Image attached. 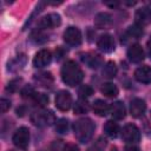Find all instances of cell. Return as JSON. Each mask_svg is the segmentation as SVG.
<instances>
[{
	"label": "cell",
	"instance_id": "obj_1",
	"mask_svg": "<svg viewBox=\"0 0 151 151\" xmlns=\"http://www.w3.org/2000/svg\"><path fill=\"white\" fill-rule=\"evenodd\" d=\"M83 78H84V73L76 61L68 60L63 65L61 79L66 85H68L71 87L76 86L83 80Z\"/></svg>",
	"mask_w": 151,
	"mask_h": 151
},
{
	"label": "cell",
	"instance_id": "obj_2",
	"mask_svg": "<svg viewBox=\"0 0 151 151\" xmlns=\"http://www.w3.org/2000/svg\"><path fill=\"white\" fill-rule=\"evenodd\" d=\"M76 138L81 143H87L94 132V124L90 118H80L73 124Z\"/></svg>",
	"mask_w": 151,
	"mask_h": 151
},
{
	"label": "cell",
	"instance_id": "obj_3",
	"mask_svg": "<svg viewBox=\"0 0 151 151\" xmlns=\"http://www.w3.org/2000/svg\"><path fill=\"white\" fill-rule=\"evenodd\" d=\"M31 120L34 125L46 126V125H52L54 123L55 118H54V114L52 113V111L39 110L31 114Z\"/></svg>",
	"mask_w": 151,
	"mask_h": 151
},
{
	"label": "cell",
	"instance_id": "obj_4",
	"mask_svg": "<svg viewBox=\"0 0 151 151\" xmlns=\"http://www.w3.org/2000/svg\"><path fill=\"white\" fill-rule=\"evenodd\" d=\"M12 142L17 147L26 149L28 146V143H29V130L25 126L19 127L12 137Z\"/></svg>",
	"mask_w": 151,
	"mask_h": 151
},
{
	"label": "cell",
	"instance_id": "obj_5",
	"mask_svg": "<svg viewBox=\"0 0 151 151\" xmlns=\"http://www.w3.org/2000/svg\"><path fill=\"white\" fill-rule=\"evenodd\" d=\"M122 138L127 143H137L140 139V131L134 124H127L122 130Z\"/></svg>",
	"mask_w": 151,
	"mask_h": 151
},
{
	"label": "cell",
	"instance_id": "obj_6",
	"mask_svg": "<svg viewBox=\"0 0 151 151\" xmlns=\"http://www.w3.org/2000/svg\"><path fill=\"white\" fill-rule=\"evenodd\" d=\"M72 105V96L67 91H59L55 96V106L60 111H67L70 110Z\"/></svg>",
	"mask_w": 151,
	"mask_h": 151
},
{
	"label": "cell",
	"instance_id": "obj_7",
	"mask_svg": "<svg viewBox=\"0 0 151 151\" xmlns=\"http://www.w3.org/2000/svg\"><path fill=\"white\" fill-rule=\"evenodd\" d=\"M64 40L71 46H78L81 42V32L77 27H68L64 32Z\"/></svg>",
	"mask_w": 151,
	"mask_h": 151
},
{
	"label": "cell",
	"instance_id": "obj_8",
	"mask_svg": "<svg viewBox=\"0 0 151 151\" xmlns=\"http://www.w3.org/2000/svg\"><path fill=\"white\" fill-rule=\"evenodd\" d=\"M60 24H61V19H60V15L57 13H50L42 17L38 22L40 28H52V27L59 26Z\"/></svg>",
	"mask_w": 151,
	"mask_h": 151
},
{
	"label": "cell",
	"instance_id": "obj_9",
	"mask_svg": "<svg viewBox=\"0 0 151 151\" xmlns=\"http://www.w3.org/2000/svg\"><path fill=\"white\" fill-rule=\"evenodd\" d=\"M134 19L138 26H147L151 24V8L149 7H140L137 9L134 14Z\"/></svg>",
	"mask_w": 151,
	"mask_h": 151
},
{
	"label": "cell",
	"instance_id": "obj_10",
	"mask_svg": "<svg viewBox=\"0 0 151 151\" xmlns=\"http://www.w3.org/2000/svg\"><path fill=\"white\" fill-rule=\"evenodd\" d=\"M52 60V55L51 52L48 50H40L33 58V65L34 67H45L47 66Z\"/></svg>",
	"mask_w": 151,
	"mask_h": 151
},
{
	"label": "cell",
	"instance_id": "obj_11",
	"mask_svg": "<svg viewBox=\"0 0 151 151\" xmlns=\"http://www.w3.org/2000/svg\"><path fill=\"white\" fill-rule=\"evenodd\" d=\"M98 48L104 53H111L114 51V39L110 34H104L98 39Z\"/></svg>",
	"mask_w": 151,
	"mask_h": 151
},
{
	"label": "cell",
	"instance_id": "obj_12",
	"mask_svg": "<svg viewBox=\"0 0 151 151\" xmlns=\"http://www.w3.org/2000/svg\"><path fill=\"white\" fill-rule=\"evenodd\" d=\"M145 110H146V104L143 99L134 98V99L131 100V103H130V113H131L132 117L138 118V117L143 116Z\"/></svg>",
	"mask_w": 151,
	"mask_h": 151
},
{
	"label": "cell",
	"instance_id": "obj_13",
	"mask_svg": "<svg viewBox=\"0 0 151 151\" xmlns=\"http://www.w3.org/2000/svg\"><path fill=\"white\" fill-rule=\"evenodd\" d=\"M127 57L130 59V61L134 63V64H138L140 61L144 60V51L140 45L138 44H134V45H131L127 50Z\"/></svg>",
	"mask_w": 151,
	"mask_h": 151
},
{
	"label": "cell",
	"instance_id": "obj_14",
	"mask_svg": "<svg viewBox=\"0 0 151 151\" xmlns=\"http://www.w3.org/2000/svg\"><path fill=\"white\" fill-rule=\"evenodd\" d=\"M134 78L143 84L151 83V67L150 66H140L134 72Z\"/></svg>",
	"mask_w": 151,
	"mask_h": 151
},
{
	"label": "cell",
	"instance_id": "obj_15",
	"mask_svg": "<svg viewBox=\"0 0 151 151\" xmlns=\"http://www.w3.org/2000/svg\"><path fill=\"white\" fill-rule=\"evenodd\" d=\"M110 112L112 114V117L114 119H123L125 118V114H126V110H125V106L122 101H114L113 104H111L110 106Z\"/></svg>",
	"mask_w": 151,
	"mask_h": 151
},
{
	"label": "cell",
	"instance_id": "obj_16",
	"mask_svg": "<svg viewBox=\"0 0 151 151\" xmlns=\"http://www.w3.org/2000/svg\"><path fill=\"white\" fill-rule=\"evenodd\" d=\"M112 24V18L109 13L106 12H101V13H98L94 18V25L98 27V28H106L109 27L110 25Z\"/></svg>",
	"mask_w": 151,
	"mask_h": 151
},
{
	"label": "cell",
	"instance_id": "obj_17",
	"mask_svg": "<svg viewBox=\"0 0 151 151\" xmlns=\"http://www.w3.org/2000/svg\"><path fill=\"white\" fill-rule=\"evenodd\" d=\"M109 110H110V107H109L106 101H104L101 99L94 100V103H93V111H94V113L97 116L104 117V116H106L109 113Z\"/></svg>",
	"mask_w": 151,
	"mask_h": 151
},
{
	"label": "cell",
	"instance_id": "obj_18",
	"mask_svg": "<svg viewBox=\"0 0 151 151\" xmlns=\"http://www.w3.org/2000/svg\"><path fill=\"white\" fill-rule=\"evenodd\" d=\"M104 132L109 136V137H117L118 132H119V126L117 123H114L113 120H107L104 124Z\"/></svg>",
	"mask_w": 151,
	"mask_h": 151
},
{
	"label": "cell",
	"instance_id": "obj_19",
	"mask_svg": "<svg viewBox=\"0 0 151 151\" xmlns=\"http://www.w3.org/2000/svg\"><path fill=\"white\" fill-rule=\"evenodd\" d=\"M100 91L106 97H116L118 94V87L112 83H105L101 85Z\"/></svg>",
	"mask_w": 151,
	"mask_h": 151
},
{
	"label": "cell",
	"instance_id": "obj_20",
	"mask_svg": "<svg viewBox=\"0 0 151 151\" xmlns=\"http://www.w3.org/2000/svg\"><path fill=\"white\" fill-rule=\"evenodd\" d=\"M117 74V66L113 61H107L103 68V76L105 78H109V79H112L114 78Z\"/></svg>",
	"mask_w": 151,
	"mask_h": 151
},
{
	"label": "cell",
	"instance_id": "obj_21",
	"mask_svg": "<svg viewBox=\"0 0 151 151\" xmlns=\"http://www.w3.org/2000/svg\"><path fill=\"white\" fill-rule=\"evenodd\" d=\"M35 79H37L42 86H46V87H47V86H51V84H52V81H53V78H52L51 73H48V72H44V73L37 74Z\"/></svg>",
	"mask_w": 151,
	"mask_h": 151
},
{
	"label": "cell",
	"instance_id": "obj_22",
	"mask_svg": "<svg viewBox=\"0 0 151 151\" xmlns=\"http://www.w3.org/2000/svg\"><path fill=\"white\" fill-rule=\"evenodd\" d=\"M126 34H127L130 38H132V39H138V38L142 37V34H143V28H142L140 26H138V25H132V26H130V27L127 28Z\"/></svg>",
	"mask_w": 151,
	"mask_h": 151
},
{
	"label": "cell",
	"instance_id": "obj_23",
	"mask_svg": "<svg viewBox=\"0 0 151 151\" xmlns=\"http://www.w3.org/2000/svg\"><path fill=\"white\" fill-rule=\"evenodd\" d=\"M88 104L85 101V99H80V100H78V101H76V104H74V107H73V110H74V113H77V114H80V113H86L87 111H88Z\"/></svg>",
	"mask_w": 151,
	"mask_h": 151
},
{
	"label": "cell",
	"instance_id": "obj_24",
	"mask_svg": "<svg viewBox=\"0 0 151 151\" xmlns=\"http://www.w3.org/2000/svg\"><path fill=\"white\" fill-rule=\"evenodd\" d=\"M55 130L57 132L64 134V133H67L68 131V120L65 119V118H60L58 122H55Z\"/></svg>",
	"mask_w": 151,
	"mask_h": 151
},
{
	"label": "cell",
	"instance_id": "obj_25",
	"mask_svg": "<svg viewBox=\"0 0 151 151\" xmlns=\"http://www.w3.org/2000/svg\"><path fill=\"white\" fill-rule=\"evenodd\" d=\"M83 60L84 61H86V64L90 66V67H92V68H97L98 66H99V64H100V58H99V55H91V57H86V58H83Z\"/></svg>",
	"mask_w": 151,
	"mask_h": 151
},
{
	"label": "cell",
	"instance_id": "obj_26",
	"mask_svg": "<svg viewBox=\"0 0 151 151\" xmlns=\"http://www.w3.org/2000/svg\"><path fill=\"white\" fill-rule=\"evenodd\" d=\"M32 98H33V100H34L35 104L41 105V106H44V105H46L48 103V97L46 94H44V93H37L35 92L32 96Z\"/></svg>",
	"mask_w": 151,
	"mask_h": 151
},
{
	"label": "cell",
	"instance_id": "obj_27",
	"mask_svg": "<svg viewBox=\"0 0 151 151\" xmlns=\"http://www.w3.org/2000/svg\"><path fill=\"white\" fill-rule=\"evenodd\" d=\"M78 93H79V96H80L81 99H85V98H88V97L93 93V90H92V87L88 86V85H83V86H80Z\"/></svg>",
	"mask_w": 151,
	"mask_h": 151
},
{
	"label": "cell",
	"instance_id": "obj_28",
	"mask_svg": "<svg viewBox=\"0 0 151 151\" xmlns=\"http://www.w3.org/2000/svg\"><path fill=\"white\" fill-rule=\"evenodd\" d=\"M9 107H11V101L8 99H6V98H2L0 100V111L2 113H5V112H7L9 110Z\"/></svg>",
	"mask_w": 151,
	"mask_h": 151
},
{
	"label": "cell",
	"instance_id": "obj_29",
	"mask_svg": "<svg viewBox=\"0 0 151 151\" xmlns=\"http://www.w3.org/2000/svg\"><path fill=\"white\" fill-rule=\"evenodd\" d=\"M64 151H80V150L76 144H67L64 147Z\"/></svg>",
	"mask_w": 151,
	"mask_h": 151
},
{
	"label": "cell",
	"instance_id": "obj_30",
	"mask_svg": "<svg viewBox=\"0 0 151 151\" xmlns=\"http://www.w3.org/2000/svg\"><path fill=\"white\" fill-rule=\"evenodd\" d=\"M17 83H19V80H13V81H11V83L8 84V85H9V86H8V90L12 91V92L15 91V88H17V85H15V84H17Z\"/></svg>",
	"mask_w": 151,
	"mask_h": 151
},
{
	"label": "cell",
	"instance_id": "obj_31",
	"mask_svg": "<svg viewBox=\"0 0 151 151\" xmlns=\"http://www.w3.org/2000/svg\"><path fill=\"white\" fill-rule=\"evenodd\" d=\"M126 151H139V149L137 146H127Z\"/></svg>",
	"mask_w": 151,
	"mask_h": 151
},
{
	"label": "cell",
	"instance_id": "obj_32",
	"mask_svg": "<svg viewBox=\"0 0 151 151\" xmlns=\"http://www.w3.org/2000/svg\"><path fill=\"white\" fill-rule=\"evenodd\" d=\"M147 51H149V55H150V58H151V38H150L149 41H147Z\"/></svg>",
	"mask_w": 151,
	"mask_h": 151
},
{
	"label": "cell",
	"instance_id": "obj_33",
	"mask_svg": "<svg viewBox=\"0 0 151 151\" xmlns=\"http://www.w3.org/2000/svg\"><path fill=\"white\" fill-rule=\"evenodd\" d=\"M87 151H101L100 149H98L97 146H93V147H91V149H88Z\"/></svg>",
	"mask_w": 151,
	"mask_h": 151
},
{
	"label": "cell",
	"instance_id": "obj_34",
	"mask_svg": "<svg viewBox=\"0 0 151 151\" xmlns=\"http://www.w3.org/2000/svg\"><path fill=\"white\" fill-rule=\"evenodd\" d=\"M111 151H118V150H117V147H112V150H111Z\"/></svg>",
	"mask_w": 151,
	"mask_h": 151
},
{
	"label": "cell",
	"instance_id": "obj_35",
	"mask_svg": "<svg viewBox=\"0 0 151 151\" xmlns=\"http://www.w3.org/2000/svg\"><path fill=\"white\" fill-rule=\"evenodd\" d=\"M9 151H14V150H9Z\"/></svg>",
	"mask_w": 151,
	"mask_h": 151
}]
</instances>
